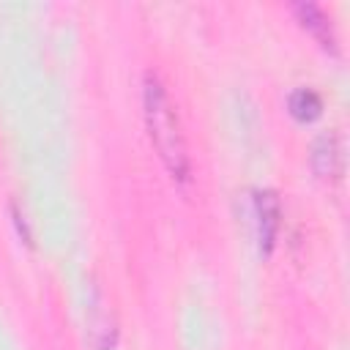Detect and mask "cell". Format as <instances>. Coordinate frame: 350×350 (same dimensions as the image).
I'll list each match as a JSON object with an SVG mask.
<instances>
[{"mask_svg":"<svg viewBox=\"0 0 350 350\" xmlns=\"http://www.w3.org/2000/svg\"><path fill=\"white\" fill-rule=\"evenodd\" d=\"M142 104H145L148 134H150V142H153L159 159L164 161V167L172 178L186 180L189 178V153H186L180 120H178V112H175V104H172L167 88L161 85V79L153 71L145 74Z\"/></svg>","mask_w":350,"mask_h":350,"instance_id":"obj_1","label":"cell"},{"mask_svg":"<svg viewBox=\"0 0 350 350\" xmlns=\"http://www.w3.org/2000/svg\"><path fill=\"white\" fill-rule=\"evenodd\" d=\"M254 216H257L260 252L262 254H271L273 252V243H276V232H279V216H282L276 191L265 189V191H257L254 194Z\"/></svg>","mask_w":350,"mask_h":350,"instance_id":"obj_2","label":"cell"},{"mask_svg":"<svg viewBox=\"0 0 350 350\" xmlns=\"http://www.w3.org/2000/svg\"><path fill=\"white\" fill-rule=\"evenodd\" d=\"M295 14L301 19V25L320 41L323 49H331L336 52V36H334V27H331V19L325 16V11L314 3H298L295 5Z\"/></svg>","mask_w":350,"mask_h":350,"instance_id":"obj_3","label":"cell"},{"mask_svg":"<svg viewBox=\"0 0 350 350\" xmlns=\"http://www.w3.org/2000/svg\"><path fill=\"white\" fill-rule=\"evenodd\" d=\"M314 170L323 178H336L342 172V148L336 134H325L314 145Z\"/></svg>","mask_w":350,"mask_h":350,"instance_id":"obj_4","label":"cell"},{"mask_svg":"<svg viewBox=\"0 0 350 350\" xmlns=\"http://www.w3.org/2000/svg\"><path fill=\"white\" fill-rule=\"evenodd\" d=\"M290 112H293L295 120H301V123H312V120L320 118V112H323V101H320V96H317L314 90H309V88H298V90L290 96Z\"/></svg>","mask_w":350,"mask_h":350,"instance_id":"obj_5","label":"cell"}]
</instances>
